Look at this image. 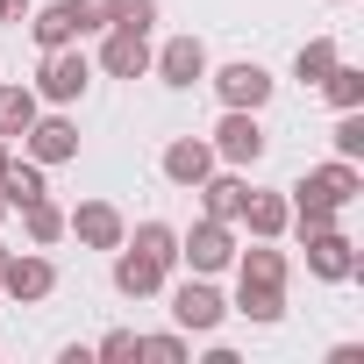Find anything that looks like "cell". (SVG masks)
Masks as SVG:
<instances>
[{
  "instance_id": "d6a6232c",
  "label": "cell",
  "mask_w": 364,
  "mask_h": 364,
  "mask_svg": "<svg viewBox=\"0 0 364 364\" xmlns=\"http://www.w3.org/2000/svg\"><path fill=\"white\" fill-rule=\"evenodd\" d=\"M8 257H15V250H8V243H0V272H8Z\"/></svg>"
},
{
  "instance_id": "5bb4252c",
  "label": "cell",
  "mask_w": 364,
  "mask_h": 364,
  "mask_svg": "<svg viewBox=\"0 0 364 364\" xmlns=\"http://www.w3.org/2000/svg\"><path fill=\"white\" fill-rule=\"evenodd\" d=\"M307 272L314 279H357L364 257H357V243L343 229H321V236H307Z\"/></svg>"
},
{
  "instance_id": "ac0fdd59",
  "label": "cell",
  "mask_w": 364,
  "mask_h": 364,
  "mask_svg": "<svg viewBox=\"0 0 364 364\" xmlns=\"http://www.w3.org/2000/svg\"><path fill=\"white\" fill-rule=\"evenodd\" d=\"M36 193H50L36 157H8V164H0V200H8V215H15V208H29Z\"/></svg>"
},
{
  "instance_id": "9c48e42d",
  "label": "cell",
  "mask_w": 364,
  "mask_h": 364,
  "mask_svg": "<svg viewBox=\"0 0 364 364\" xmlns=\"http://www.w3.org/2000/svg\"><path fill=\"white\" fill-rule=\"evenodd\" d=\"M65 236H79L86 250H114V243L129 236V222H122L114 200H79V208L65 215Z\"/></svg>"
},
{
  "instance_id": "83f0119b",
  "label": "cell",
  "mask_w": 364,
  "mask_h": 364,
  "mask_svg": "<svg viewBox=\"0 0 364 364\" xmlns=\"http://www.w3.org/2000/svg\"><path fill=\"white\" fill-rule=\"evenodd\" d=\"M72 15H79V36H100L114 22V0H72Z\"/></svg>"
},
{
  "instance_id": "8fae6325",
  "label": "cell",
  "mask_w": 364,
  "mask_h": 364,
  "mask_svg": "<svg viewBox=\"0 0 364 364\" xmlns=\"http://www.w3.org/2000/svg\"><path fill=\"white\" fill-rule=\"evenodd\" d=\"M0 293H8V300H22V307H36V300H50L58 293V264L50 257H8V272H0Z\"/></svg>"
},
{
  "instance_id": "d6986e66",
  "label": "cell",
  "mask_w": 364,
  "mask_h": 364,
  "mask_svg": "<svg viewBox=\"0 0 364 364\" xmlns=\"http://www.w3.org/2000/svg\"><path fill=\"white\" fill-rule=\"evenodd\" d=\"M36 114H43V100H36V86H0V136H8V143H22Z\"/></svg>"
},
{
  "instance_id": "3957f363",
  "label": "cell",
  "mask_w": 364,
  "mask_h": 364,
  "mask_svg": "<svg viewBox=\"0 0 364 364\" xmlns=\"http://www.w3.org/2000/svg\"><path fill=\"white\" fill-rule=\"evenodd\" d=\"M86 86H93V65H86V50H79V43H65V50H43L36 100H50V107H72Z\"/></svg>"
},
{
  "instance_id": "603a6c76",
  "label": "cell",
  "mask_w": 364,
  "mask_h": 364,
  "mask_svg": "<svg viewBox=\"0 0 364 364\" xmlns=\"http://www.w3.org/2000/svg\"><path fill=\"white\" fill-rule=\"evenodd\" d=\"M229 307H236L243 321H279V314H286V293H279V286H243V279H236V300H229Z\"/></svg>"
},
{
  "instance_id": "7c38bea8",
  "label": "cell",
  "mask_w": 364,
  "mask_h": 364,
  "mask_svg": "<svg viewBox=\"0 0 364 364\" xmlns=\"http://www.w3.org/2000/svg\"><path fill=\"white\" fill-rule=\"evenodd\" d=\"M157 171L171 178V186H186V193H193L200 178L215 171V143H208V136H178V143H164V157H157Z\"/></svg>"
},
{
  "instance_id": "2e32d148",
  "label": "cell",
  "mask_w": 364,
  "mask_h": 364,
  "mask_svg": "<svg viewBox=\"0 0 364 364\" xmlns=\"http://www.w3.org/2000/svg\"><path fill=\"white\" fill-rule=\"evenodd\" d=\"M236 279H243V286H279V293H286L293 264H286V250H272V243L257 236V250H236Z\"/></svg>"
},
{
  "instance_id": "836d02e7",
  "label": "cell",
  "mask_w": 364,
  "mask_h": 364,
  "mask_svg": "<svg viewBox=\"0 0 364 364\" xmlns=\"http://www.w3.org/2000/svg\"><path fill=\"white\" fill-rule=\"evenodd\" d=\"M0 222H8V200H0Z\"/></svg>"
},
{
  "instance_id": "f1b7e54d",
  "label": "cell",
  "mask_w": 364,
  "mask_h": 364,
  "mask_svg": "<svg viewBox=\"0 0 364 364\" xmlns=\"http://www.w3.org/2000/svg\"><path fill=\"white\" fill-rule=\"evenodd\" d=\"M114 22L122 29H157V0H114ZM107 22V29H114Z\"/></svg>"
},
{
  "instance_id": "4dcf8cb0",
  "label": "cell",
  "mask_w": 364,
  "mask_h": 364,
  "mask_svg": "<svg viewBox=\"0 0 364 364\" xmlns=\"http://www.w3.org/2000/svg\"><path fill=\"white\" fill-rule=\"evenodd\" d=\"M15 22H29V0H0V29H15Z\"/></svg>"
},
{
  "instance_id": "52a82bcc",
  "label": "cell",
  "mask_w": 364,
  "mask_h": 364,
  "mask_svg": "<svg viewBox=\"0 0 364 364\" xmlns=\"http://www.w3.org/2000/svg\"><path fill=\"white\" fill-rule=\"evenodd\" d=\"M150 72H157L164 86H200V79H208V43H200V36H164V43L150 50Z\"/></svg>"
},
{
  "instance_id": "484cf974",
  "label": "cell",
  "mask_w": 364,
  "mask_h": 364,
  "mask_svg": "<svg viewBox=\"0 0 364 364\" xmlns=\"http://www.w3.org/2000/svg\"><path fill=\"white\" fill-rule=\"evenodd\" d=\"M328 143H336V157H364V114L357 107H336V129H328Z\"/></svg>"
},
{
  "instance_id": "4fadbf2b",
  "label": "cell",
  "mask_w": 364,
  "mask_h": 364,
  "mask_svg": "<svg viewBox=\"0 0 364 364\" xmlns=\"http://www.w3.org/2000/svg\"><path fill=\"white\" fill-rule=\"evenodd\" d=\"M114 293H122V300L164 293V264H157L150 250H136V243H114Z\"/></svg>"
},
{
  "instance_id": "277c9868",
  "label": "cell",
  "mask_w": 364,
  "mask_h": 364,
  "mask_svg": "<svg viewBox=\"0 0 364 364\" xmlns=\"http://www.w3.org/2000/svg\"><path fill=\"white\" fill-rule=\"evenodd\" d=\"M208 143H215V164H236V171H250L264 157V129H257L250 107H222V122H215Z\"/></svg>"
},
{
  "instance_id": "1f68e13d",
  "label": "cell",
  "mask_w": 364,
  "mask_h": 364,
  "mask_svg": "<svg viewBox=\"0 0 364 364\" xmlns=\"http://www.w3.org/2000/svg\"><path fill=\"white\" fill-rule=\"evenodd\" d=\"M8 157H15V143H8V136H0V164H8Z\"/></svg>"
},
{
  "instance_id": "5b68a950",
  "label": "cell",
  "mask_w": 364,
  "mask_h": 364,
  "mask_svg": "<svg viewBox=\"0 0 364 364\" xmlns=\"http://www.w3.org/2000/svg\"><path fill=\"white\" fill-rule=\"evenodd\" d=\"M357 193H364V171L350 157H328V164L300 171V186H293V200H321V208H350Z\"/></svg>"
},
{
  "instance_id": "e0dca14e",
  "label": "cell",
  "mask_w": 364,
  "mask_h": 364,
  "mask_svg": "<svg viewBox=\"0 0 364 364\" xmlns=\"http://www.w3.org/2000/svg\"><path fill=\"white\" fill-rule=\"evenodd\" d=\"M29 36H36V50H65V43H79V15H72V0H50V8H36V15H29Z\"/></svg>"
},
{
  "instance_id": "7a4b0ae2",
  "label": "cell",
  "mask_w": 364,
  "mask_h": 364,
  "mask_svg": "<svg viewBox=\"0 0 364 364\" xmlns=\"http://www.w3.org/2000/svg\"><path fill=\"white\" fill-rule=\"evenodd\" d=\"M178 257H186L193 272H229L236 264V222H215V215H200L193 229H178Z\"/></svg>"
},
{
  "instance_id": "ffe728a7",
  "label": "cell",
  "mask_w": 364,
  "mask_h": 364,
  "mask_svg": "<svg viewBox=\"0 0 364 364\" xmlns=\"http://www.w3.org/2000/svg\"><path fill=\"white\" fill-rule=\"evenodd\" d=\"M286 215H293V208H286V193H257V186H250V200H243V222H250V236L279 243V236H286Z\"/></svg>"
},
{
  "instance_id": "4316f807",
  "label": "cell",
  "mask_w": 364,
  "mask_h": 364,
  "mask_svg": "<svg viewBox=\"0 0 364 364\" xmlns=\"http://www.w3.org/2000/svg\"><path fill=\"white\" fill-rule=\"evenodd\" d=\"M136 343H143L136 328H107V336L93 343V357H107V364H129V357H136Z\"/></svg>"
},
{
  "instance_id": "7402d4cb",
  "label": "cell",
  "mask_w": 364,
  "mask_h": 364,
  "mask_svg": "<svg viewBox=\"0 0 364 364\" xmlns=\"http://www.w3.org/2000/svg\"><path fill=\"white\" fill-rule=\"evenodd\" d=\"M336 58H343V50H336V36H307V43H300V58H293V79H300V86H321Z\"/></svg>"
},
{
  "instance_id": "30bf717a",
  "label": "cell",
  "mask_w": 364,
  "mask_h": 364,
  "mask_svg": "<svg viewBox=\"0 0 364 364\" xmlns=\"http://www.w3.org/2000/svg\"><path fill=\"white\" fill-rule=\"evenodd\" d=\"M22 150H29L36 164H72V157H79V122H72V114H36L29 136H22Z\"/></svg>"
},
{
  "instance_id": "8992f818",
  "label": "cell",
  "mask_w": 364,
  "mask_h": 364,
  "mask_svg": "<svg viewBox=\"0 0 364 364\" xmlns=\"http://www.w3.org/2000/svg\"><path fill=\"white\" fill-rule=\"evenodd\" d=\"M208 86H215V100H222V107H250V114H257V107L272 100V86H279V79H272L257 58H236V65H222Z\"/></svg>"
},
{
  "instance_id": "44dd1931",
  "label": "cell",
  "mask_w": 364,
  "mask_h": 364,
  "mask_svg": "<svg viewBox=\"0 0 364 364\" xmlns=\"http://www.w3.org/2000/svg\"><path fill=\"white\" fill-rule=\"evenodd\" d=\"M15 215H22V229H29V243H36V250H50V243L65 236V208H58L50 193H36V200H29V208H15Z\"/></svg>"
},
{
  "instance_id": "9a60e30c",
  "label": "cell",
  "mask_w": 364,
  "mask_h": 364,
  "mask_svg": "<svg viewBox=\"0 0 364 364\" xmlns=\"http://www.w3.org/2000/svg\"><path fill=\"white\" fill-rule=\"evenodd\" d=\"M193 193L208 200V215H215V222H243V200H250V178H243L236 164H222V171H208V178H200Z\"/></svg>"
},
{
  "instance_id": "f546056e",
  "label": "cell",
  "mask_w": 364,
  "mask_h": 364,
  "mask_svg": "<svg viewBox=\"0 0 364 364\" xmlns=\"http://www.w3.org/2000/svg\"><path fill=\"white\" fill-rule=\"evenodd\" d=\"M136 357H157V364H178V357H186V336H143V343H136Z\"/></svg>"
},
{
  "instance_id": "cb8c5ba5",
  "label": "cell",
  "mask_w": 364,
  "mask_h": 364,
  "mask_svg": "<svg viewBox=\"0 0 364 364\" xmlns=\"http://www.w3.org/2000/svg\"><path fill=\"white\" fill-rule=\"evenodd\" d=\"M122 243H136V250H150V257H157L164 272L178 264V229H171V222H136V236H122Z\"/></svg>"
},
{
  "instance_id": "6da1fadb",
  "label": "cell",
  "mask_w": 364,
  "mask_h": 364,
  "mask_svg": "<svg viewBox=\"0 0 364 364\" xmlns=\"http://www.w3.org/2000/svg\"><path fill=\"white\" fill-rule=\"evenodd\" d=\"M171 321L186 328V336H215V328L229 321V300L215 293V279H208V272H193L186 286H171Z\"/></svg>"
},
{
  "instance_id": "e575fe53",
  "label": "cell",
  "mask_w": 364,
  "mask_h": 364,
  "mask_svg": "<svg viewBox=\"0 0 364 364\" xmlns=\"http://www.w3.org/2000/svg\"><path fill=\"white\" fill-rule=\"evenodd\" d=\"M336 8H343V0H336Z\"/></svg>"
},
{
  "instance_id": "ba28073f",
  "label": "cell",
  "mask_w": 364,
  "mask_h": 364,
  "mask_svg": "<svg viewBox=\"0 0 364 364\" xmlns=\"http://www.w3.org/2000/svg\"><path fill=\"white\" fill-rule=\"evenodd\" d=\"M100 72L107 79H143L150 72V29H100Z\"/></svg>"
},
{
  "instance_id": "d4e9b609",
  "label": "cell",
  "mask_w": 364,
  "mask_h": 364,
  "mask_svg": "<svg viewBox=\"0 0 364 364\" xmlns=\"http://www.w3.org/2000/svg\"><path fill=\"white\" fill-rule=\"evenodd\" d=\"M321 93H328L336 107H364V72L336 58V65H328V79H321Z\"/></svg>"
}]
</instances>
